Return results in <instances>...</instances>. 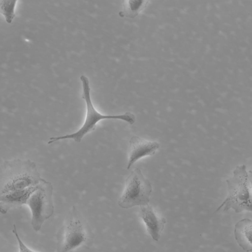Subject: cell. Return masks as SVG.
Returning a JSON list of instances; mask_svg holds the SVG:
<instances>
[{
    "label": "cell",
    "instance_id": "8",
    "mask_svg": "<svg viewBox=\"0 0 252 252\" xmlns=\"http://www.w3.org/2000/svg\"><path fill=\"white\" fill-rule=\"evenodd\" d=\"M139 215L152 238L158 242L164 229L166 219L159 217L149 204L140 207Z\"/></svg>",
    "mask_w": 252,
    "mask_h": 252
},
{
    "label": "cell",
    "instance_id": "6",
    "mask_svg": "<svg viewBox=\"0 0 252 252\" xmlns=\"http://www.w3.org/2000/svg\"><path fill=\"white\" fill-rule=\"evenodd\" d=\"M152 191L150 181L140 169L135 168L126 179L124 190L118 200V205L123 209H129L148 205Z\"/></svg>",
    "mask_w": 252,
    "mask_h": 252
},
{
    "label": "cell",
    "instance_id": "4",
    "mask_svg": "<svg viewBox=\"0 0 252 252\" xmlns=\"http://www.w3.org/2000/svg\"><path fill=\"white\" fill-rule=\"evenodd\" d=\"M83 219L73 206L57 234V252H71L83 245L88 239Z\"/></svg>",
    "mask_w": 252,
    "mask_h": 252
},
{
    "label": "cell",
    "instance_id": "5",
    "mask_svg": "<svg viewBox=\"0 0 252 252\" xmlns=\"http://www.w3.org/2000/svg\"><path fill=\"white\" fill-rule=\"evenodd\" d=\"M53 190L52 184L42 178L27 201L26 205L32 214L31 224L35 231H39L54 213Z\"/></svg>",
    "mask_w": 252,
    "mask_h": 252
},
{
    "label": "cell",
    "instance_id": "10",
    "mask_svg": "<svg viewBox=\"0 0 252 252\" xmlns=\"http://www.w3.org/2000/svg\"><path fill=\"white\" fill-rule=\"evenodd\" d=\"M252 220L246 218L239 220L235 225V239L239 246L246 252L252 250Z\"/></svg>",
    "mask_w": 252,
    "mask_h": 252
},
{
    "label": "cell",
    "instance_id": "1",
    "mask_svg": "<svg viewBox=\"0 0 252 252\" xmlns=\"http://www.w3.org/2000/svg\"><path fill=\"white\" fill-rule=\"evenodd\" d=\"M41 179L33 161L21 159L6 160L0 165V196L34 187Z\"/></svg>",
    "mask_w": 252,
    "mask_h": 252
},
{
    "label": "cell",
    "instance_id": "2",
    "mask_svg": "<svg viewBox=\"0 0 252 252\" xmlns=\"http://www.w3.org/2000/svg\"><path fill=\"white\" fill-rule=\"evenodd\" d=\"M227 195L216 212L230 209L239 213L252 211L251 174L245 165L237 166L226 180Z\"/></svg>",
    "mask_w": 252,
    "mask_h": 252
},
{
    "label": "cell",
    "instance_id": "7",
    "mask_svg": "<svg viewBox=\"0 0 252 252\" xmlns=\"http://www.w3.org/2000/svg\"><path fill=\"white\" fill-rule=\"evenodd\" d=\"M158 142L145 139L138 136H132L129 141L128 161L126 168L141 158L153 156L159 148Z\"/></svg>",
    "mask_w": 252,
    "mask_h": 252
},
{
    "label": "cell",
    "instance_id": "12",
    "mask_svg": "<svg viewBox=\"0 0 252 252\" xmlns=\"http://www.w3.org/2000/svg\"><path fill=\"white\" fill-rule=\"evenodd\" d=\"M16 2V0H0V13L5 17L7 23L11 24L15 17L14 10Z\"/></svg>",
    "mask_w": 252,
    "mask_h": 252
},
{
    "label": "cell",
    "instance_id": "3",
    "mask_svg": "<svg viewBox=\"0 0 252 252\" xmlns=\"http://www.w3.org/2000/svg\"><path fill=\"white\" fill-rule=\"evenodd\" d=\"M80 79L83 88L82 98L85 100L86 105V114L84 122L82 126L74 133L50 137L48 142L49 144L66 139H72L76 142H80L86 134L95 130L97 123L102 120H122L130 125L135 122V115L130 112L119 115H103L98 112L94 107L91 100L89 79L85 75H82L80 77Z\"/></svg>",
    "mask_w": 252,
    "mask_h": 252
},
{
    "label": "cell",
    "instance_id": "9",
    "mask_svg": "<svg viewBox=\"0 0 252 252\" xmlns=\"http://www.w3.org/2000/svg\"><path fill=\"white\" fill-rule=\"evenodd\" d=\"M37 185L0 196V213L5 214L11 209L20 207L24 205H26L30 196L35 189Z\"/></svg>",
    "mask_w": 252,
    "mask_h": 252
},
{
    "label": "cell",
    "instance_id": "13",
    "mask_svg": "<svg viewBox=\"0 0 252 252\" xmlns=\"http://www.w3.org/2000/svg\"><path fill=\"white\" fill-rule=\"evenodd\" d=\"M12 232L14 234L18 243L19 251V252H36L29 248L21 239L16 228L15 224L13 225Z\"/></svg>",
    "mask_w": 252,
    "mask_h": 252
},
{
    "label": "cell",
    "instance_id": "11",
    "mask_svg": "<svg viewBox=\"0 0 252 252\" xmlns=\"http://www.w3.org/2000/svg\"><path fill=\"white\" fill-rule=\"evenodd\" d=\"M148 1L126 0L123 3V10L119 12L120 17L134 18L137 16L147 6Z\"/></svg>",
    "mask_w": 252,
    "mask_h": 252
}]
</instances>
